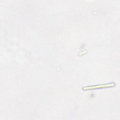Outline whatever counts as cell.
Wrapping results in <instances>:
<instances>
[{
	"mask_svg": "<svg viewBox=\"0 0 120 120\" xmlns=\"http://www.w3.org/2000/svg\"><path fill=\"white\" fill-rule=\"evenodd\" d=\"M112 83H110V84H104V85H98V86H89L87 87H84L83 88V89L84 90H91V89H97L99 88H102V87H109L112 86Z\"/></svg>",
	"mask_w": 120,
	"mask_h": 120,
	"instance_id": "1",
	"label": "cell"
}]
</instances>
